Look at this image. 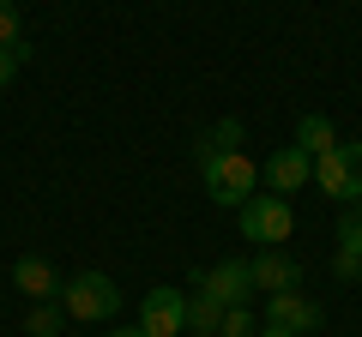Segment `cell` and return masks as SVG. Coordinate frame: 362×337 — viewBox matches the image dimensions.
Instances as JSON below:
<instances>
[{
  "instance_id": "cell-9",
  "label": "cell",
  "mask_w": 362,
  "mask_h": 337,
  "mask_svg": "<svg viewBox=\"0 0 362 337\" xmlns=\"http://www.w3.org/2000/svg\"><path fill=\"white\" fill-rule=\"evenodd\" d=\"M247 271H254V289H266V295H284L302 283V265L278 247H259V259H247Z\"/></svg>"
},
{
  "instance_id": "cell-17",
  "label": "cell",
  "mask_w": 362,
  "mask_h": 337,
  "mask_svg": "<svg viewBox=\"0 0 362 337\" xmlns=\"http://www.w3.org/2000/svg\"><path fill=\"white\" fill-rule=\"evenodd\" d=\"M218 337H254V313H247V307H223Z\"/></svg>"
},
{
  "instance_id": "cell-3",
  "label": "cell",
  "mask_w": 362,
  "mask_h": 337,
  "mask_svg": "<svg viewBox=\"0 0 362 337\" xmlns=\"http://www.w3.org/2000/svg\"><path fill=\"white\" fill-rule=\"evenodd\" d=\"M314 181H320L326 199L356 205L362 199V145H332L326 157H314Z\"/></svg>"
},
{
  "instance_id": "cell-18",
  "label": "cell",
  "mask_w": 362,
  "mask_h": 337,
  "mask_svg": "<svg viewBox=\"0 0 362 337\" xmlns=\"http://www.w3.org/2000/svg\"><path fill=\"white\" fill-rule=\"evenodd\" d=\"M332 271L344 277V283H356V277H362V253H344V247H338V259H332Z\"/></svg>"
},
{
  "instance_id": "cell-4",
  "label": "cell",
  "mask_w": 362,
  "mask_h": 337,
  "mask_svg": "<svg viewBox=\"0 0 362 337\" xmlns=\"http://www.w3.org/2000/svg\"><path fill=\"white\" fill-rule=\"evenodd\" d=\"M290 229H296V211H290V199H278V193H254V199L242 205V235H247V241L278 247V241H290Z\"/></svg>"
},
{
  "instance_id": "cell-11",
  "label": "cell",
  "mask_w": 362,
  "mask_h": 337,
  "mask_svg": "<svg viewBox=\"0 0 362 337\" xmlns=\"http://www.w3.org/2000/svg\"><path fill=\"white\" fill-rule=\"evenodd\" d=\"M290 145H302L308 157H326V151L338 145V133H332V121H326V115H302V121H296V139H290Z\"/></svg>"
},
{
  "instance_id": "cell-16",
  "label": "cell",
  "mask_w": 362,
  "mask_h": 337,
  "mask_svg": "<svg viewBox=\"0 0 362 337\" xmlns=\"http://www.w3.org/2000/svg\"><path fill=\"white\" fill-rule=\"evenodd\" d=\"M18 37H25V13H18L13 0H0V49H13Z\"/></svg>"
},
{
  "instance_id": "cell-8",
  "label": "cell",
  "mask_w": 362,
  "mask_h": 337,
  "mask_svg": "<svg viewBox=\"0 0 362 337\" xmlns=\"http://www.w3.org/2000/svg\"><path fill=\"white\" fill-rule=\"evenodd\" d=\"M259 181H266V193H296L302 181H314V157L302 151V145H278V151L266 157V168H259Z\"/></svg>"
},
{
  "instance_id": "cell-20",
  "label": "cell",
  "mask_w": 362,
  "mask_h": 337,
  "mask_svg": "<svg viewBox=\"0 0 362 337\" xmlns=\"http://www.w3.org/2000/svg\"><path fill=\"white\" fill-rule=\"evenodd\" d=\"M115 337H145V325H127V331H115Z\"/></svg>"
},
{
  "instance_id": "cell-6",
  "label": "cell",
  "mask_w": 362,
  "mask_h": 337,
  "mask_svg": "<svg viewBox=\"0 0 362 337\" xmlns=\"http://www.w3.org/2000/svg\"><path fill=\"white\" fill-rule=\"evenodd\" d=\"M266 325H278V331H290V337H308V331L326 325V313H320V301H308L302 289H284V295H266Z\"/></svg>"
},
{
  "instance_id": "cell-10",
  "label": "cell",
  "mask_w": 362,
  "mask_h": 337,
  "mask_svg": "<svg viewBox=\"0 0 362 337\" xmlns=\"http://www.w3.org/2000/svg\"><path fill=\"white\" fill-rule=\"evenodd\" d=\"M13 283L25 289L30 301H61V277H54V265L42 259V253H25V259L13 265Z\"/></svg>"
},
{
  "instance_id": "cell-2",
  "label": "cell",
  "mask_w": 362,
  "mask_h": 337,
  "mask_svg": "<svg viewBox=\"0 0 362 337\" xmlns=\"http://www.w3.org/2000/svg\"><path fill=\"white\" fill-rule=\"evenodd\" d=\"M61 307H66V319H115L121 313V289H115V277H103V271H78L73 283H61Z\"/></svg>"
},
{
  "instance_id": "cell-7",
  "label": "cell",
  "mask_w": 362,
  "mask_h": 337,
  "mask_svg": "<svg viewBox=\"0 0 362 337\" xmlns=\"http://www.w3.org/2000/svg\"><path fill=\"white\" fill-rule=\"evenodd\" d=\"M139 325H145V337H181L187 331V295L181 289H145Z\"/></svg>"
},
{
  "instance_id": "cell-19",
  "label": "cell",
  "mask_w": 362,
  "mask_h": 337,
  "mask_svg": "<svg viewBox=\"0 0 362 337\" xmlns=\"http://www.w3.org/2000/svg\"><path fill=\"white\" fill-rule=\"evenodd\" d=\"M18 66H25V61H18L13 49H0V91H6V85H13V78H18Z\"/></svg>"
},
{
  "instance_id": "cell-13",
  "label": "cell",
  "mask_w": 362,
  "mask_h": 337,
  "mask_svg": "<svg viewBox=\"0 0 362 337\" xmlns=\"http://www.w3.org/2000/svg\"><path fill=\"white\" fill-rule=\"evenodd\" d=\"M218 325H223V301H211V295H187V331L218 337Z\"/></svg>"
},
{
  "instance_id": "cell-21",
  "label": "cell",
  "mask_w": 362,
  "mask_h": 337,
  "mask_svg": "<svg viewBox=\"0 0 362 337\" xmlns=\"http://www.w3.org/2000/svg\"><path fill=\"white\" fill-rule=\"evenodd\" d=\"M254 337H290V331H278V325H266V331H254Z\"/></svg>"
},
{
  "instance_id": "cell-1",
  "label": "cell",
  "mask_w": 362,
  "mask_h": 337,
  "mask_svg": "<svg viewBox=\"0 0 362 337\" xmlns=\"http://www.w3.org/2000/svg\"><path fill=\"white\" fill-rule=\"evenodd\" d=\"M206 193H211V205H235L242 211L247 199H254V187H259V168L247 163L242 151H218V157H206Z\"/></svg>"
},
{
  "instance_id": "cell-14",
  "label": "cell",
  "mask_w": 362,
  "mask_h": 337,
  "mask_svg": "<svg viewBox=\"0 0 362 337\" xmlns=\"http://www.w3.org/2000/svg\"><path fill=\"white\" fill-rule=\"evenodd\" d=\"M235 145H242V121H218V127H211L206 139L194 145V157L206 163V157H218V151H235Z\"/></svg>"
},
{
  "instance_id": "cell-15",
  "label": "cell",
  "mask_w": 362,
  "mask_h": 337,
  "mask_svg": "<svg viewBox=\"0 0 362 337\" xmlns=\"http://www.w3.org/2000/svg\"><path fill=\"white\" fill-rule=\"evenodd\" d=\"M338 247L344 253H362V199L344 205V217H338Z\"/></svg>"
},
{
  "instance_id": "cell-12",
  "label": "cell",
  "mask_w": 362,
  "mask_h": 337,
  "mask_svg": "<svg viewBox=\"0 0 362 337\" xmlns=\"http://www.w3.org/2000/svg\"><path fill=\"white\" fill-rule=\"evenodd\" d=\"M61 325H66V307H54V301H30L25 337H61Z\"/></svg>"
},
{
  "instance_id": "cell-5",
  "label": "cell",
  "mask_w": 362,
  "mask_h": 337,
  "mask_svg": "<svg viewBox=\"0 0 362 337\" xmlns=\"http://www.w3.org/2000/svg\"><path fill=\"white\" fill-rule=\"evenodd\" d=\"M194 289L211 295V301H223V307H247V301H254V271H247V259H223V265H211V271H199Z\"/></svg>"
}]
</instances>
